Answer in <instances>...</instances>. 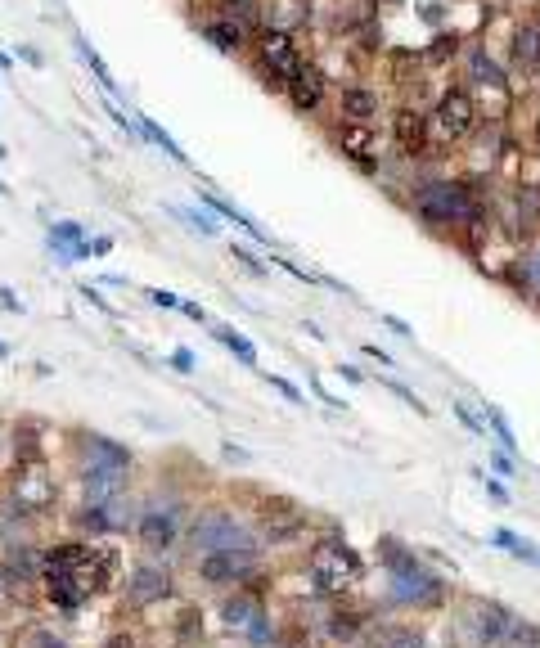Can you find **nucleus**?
<instances>
[{
	"instance_id": "nucleus-1",
	"label": "nucleus",
	"mask_w": 540,
	"mask_h": 648,
	"mask_svg": "<svg viewBox=\"0 0 540 648\" xmlns=\"http://www.w3.org/2000/svg\"><path fill=\"white\" fill-rule=\"evenodd\" d=\"M509 626H513V612L504 608L500 599L473 594V599H464L455 612H450L446 644L450 648H495Z\"/></svg>"
},
{
	"instance_id": "nucleus-2",
	"label": "nucleus",
	"mask_w": 540,
	"mask_h": 648,
	"mask_svg": "<svg viewBox=\"0 0 540 648\" xmlns=\"http://www.w3.org/2000/svg\"><path fill=\"white\" fill-rule=\"evenodd\" d=\"M410 207L423 225H464L477 221V203L459 180H419L410 194Z\"/></svg>"
},
{
	"instance_id": "nucleus-3",
	"label": "nucleus",
	"mask_w": 540,
	"mask_h": 648,
	"mask_svg": "<svg viewBox=\"0 0 540 648\" xmlns=\"http://www.w3.org/2000/svg\"><path fill=\"white\" fill-rule=\"evenodd\" d=\"M189 545H194L198 554H221V549H257L261 540L252 536V531L243 527L234 513L203 509L194 518V527H189Z\"/></svg>"
},
{
	"instance_id": "nucleus-4",
	"label": "nucleus",
	"mask_w": 540,
	"mask_h": 648,
	"mask_svg": "<svg viewBox=\"0 0 540 648\" xmlns=\"http://www.w3.org/2000/svg\"><path fill=\"white\" fill-rule=\"evenodd\" d=\"M428 126H432V135H437L441 144L464 140V135L477 126V99H473V90H464V86L441 90L437 108H432V117H428Z\"/></svg>"
},
{
	"instance_id": "nucleus-5",
	"label": "nucleus",
	"mask_w": 540,
	"mask_h": 648,
	"mask_svg": "<svg viewBox=\"0 0 540 648\" xmlns=\"http://www.w3.org/2000/svg\"><path fill=\"white\" fill-rule=\"evenodd\" d=\"M302 68V54H297L293 45V32H284V27H266V32L257 36V72L266 86H284L293 72Z\"/></svg>"
},
{
	"instance_id": "nucleus-6",
	"label": "nucleus",
	"mask_w": 540,
	"mask_h": 648,
	"mask_svg": "<svg viewBox=\"0 0 540 648\" xmlns=\"http://www.w3.org/2000/svg\"><path fill=\"white\" fill-rule=\"evenodd\" d=\"M311 572L320 576L324 590H333V585L356 581V576H360V558L351 554V549L342 545L338 536H329V540H315V549H311Z\"/></svg>"
},
{
	"instance_id": "nucleus-7",
	"label": "nucleus",
	"mask_w": 540,
	"mask_h": 648,
	"mask_svg": "<svg viewBox=\"0 0 540 648\" xmlns=\"http://www.w3.org/2000/svg\"><path fill=\"white\" fill-rule=\"evenodd\" d=\"M306 531V513L297 509L288 495H270L266 504H261L257 513V536L261 540H275V545H284V540L302 536Z\"/></svg>"
},
{
	"instance_id": "nucleus-8",
	"label": "nucleus",
	"mask_w": 540,
	"mask_h": 648,
	"mask_svg": "<svg viewBox=\"0 0 540 648\" xmlns=\"http://www.w3.org/2000/svg\"><path fill=\"white\" fill-rule=\"evenodd\" d=\"M392 581V599L396 603H414V608H437L446 599V585L441 576H432L428 567H414V572H396L387 576Z\"/></svg>"
},
{
	"instance_id": "nucleus-9",
	"label": "nucleus",
	"mask_w": 540,
	"mask_h": 648,
	"mask_svg": "<svg viewBox=\"0 0 540 648\" xmlns=\"http://www.w3.org/2000/svg\"><path fill=\"white\" fill-rule=\"evenodd\" d=\"M509 68L518 77H536L540 72V9H531L509 36Z\"/></svg>"
},
{
	"instance_id": "nucleus-10",
	"label": "nucleus",
	"mask_w": 540,
	"mask_h": 648,
	"mask_svg": "<svg viewBox=\"0 0 540 648\" xmlns=\"http://www.w3.org/2000/svg\"><path fill=\"white\" fill-rule=\"evenodd\" d=\"M252 567H257V549H221V554H203L198 576L207 585H230L239 576H248Z\"/></svg>"
},
{
	"instance_id": "nucleus-11",
	"label": "nucleus",
	"mask_w": 540,
	"mask_h": 648,
	"mask_svg": "<svg viewBox=\"0 0 540 648\" xmlns=\"http://www.w3.org/2000/svg\"><path fill=\"white\" fill-rule=\"evenodd\" d=\"M171 594V572L167 567H153V563H140L131 576H126V599L135 608H149V603L167 599Z\"/></svg>"
},
{
	"instance_id": "nucleus-12",
	"label": "nucleus",
	"mask_w": 540,
	"mask_h": 648,
	"mask_svg": "<svg viewBox=\"0 0 540 648\" xmlns=\"http://www.w3.org/2000/svg\"><path fill=\"white\" fill-rule=\"evenodd\" d=\"M428 117L419 113V108H396L392 113V135H396V149L405 153V158H423L428 153Z\"/></svg>"
},
{
	"instance_id": "nucleus-13",
	"label": "nucleus",
	"mask_w": 540,
	"mask_h": 648,
	"mask_svg": "<svg viewBox=\"0 0 540 648\" xmlns=\"http://www.w3.org/2000/svg\"><path fill=\"white\" fill-rule=\"evenodd\" d=\"M284 95L297 113H315V108L324 104V72L315 68V63H302V68L284 81Z\"/></svg>"
},
{
	"instance_id": "nucleus-14",
	"label": "nucleus",
	"mask_w": 540,
	"mask_h": 648,
	"mask_svg": "<svg viewBox=\"0 0 540 648\" xmlns=\"http://www.w3.org/2000/svg\"><path fill=\"white\" fill-rule=\"evenodd\" d=\"M338 149L347 153L360 167H374L378 162V131L369 122H342L338 126Z\"/></svg>"
},
{
	"instance_id": "nucleus-15",
	"label": "nucleus",
	"mask_w": 540,
	"mask_h": 648,
	"mask_svg": "<svg viewBox=\"0 0 540 648\" xmlns=\"http://www.w3.org/2000/svg\"><path fill=\"white\" fill-rule=\"evenodd\" d=\"M135 536H140V545H149V549H171L176 545V513L144 509L140 522H135Z\"/></svg>"
},
{
	"instance_id": "nucleus-16",
	"label": "nucleus",
	"mask_w": 540,
	"mask_h": 648,
	"mask_svg": "<svg viewBox=\"0 0 540 648\" xmlns=\"http://www.w3.org/2000/svg\"><path fill=\"white\" fill-rule=\"evenodd\" d=\"M338 108H342V122H374L378 117V95L369 86H342Z\"/></svg>"
},
{
	"instance_id": "nucleus-17",
	"label": "nucleus",
	"mask_w": 540,
	"mask_h": 648,
	"mask_svg": "<svg viewBox=\"0 0 540 648\" xmlns=\"http://www.w3.org/2000/svg\"><path fill=\"white\" fill-rule=\"evenodd\" d=\"M5 563L14 567V572H23L27 581H32V576H45V554H41V549H32L27 540H9Z\"/></svg>"
},
{
	"instance_id": "nucleus-18",
	"label": "nucleus",
	"mask_w": 540,
	"mask_h": 648,
	"mask_svg": "<svg viewBox=\"0 0 540 648\" xmlns=\"http://www.w3.org/2000/svg\"><path fill=\"white\" fill-rule=\"evenodd\" d=\"M513 288L531 302H540V248H527L518 257V275H513Z\"/></svg>"
},
{
	"instance_id": "nucleus-19",
	"label": "nucleus",
	"mask_w": 540,
	"mask_h": 648,
	"mask_svg": "<svg viewBox=\"0 0 540 648\" xmlns=\"http://www.w3.org/2000/svg\"><path fill=\"white\" fill-rule=\"evenodd\" d=\"M378 558H383V567H387L392 576H396V572H414V567H423L419 558H414V549H405L396 536H383V540H378Z\"/></svg>"
},
{
	"instance_id": "nucleus-20",
	"label": "nucleus",
	"mask_w": 540,
	"mask_h": 648,
	"mask_svg": "<svg viewBox=\"0 0 540 648\" xmlns=\"http://www.w3.org/2000/svg\"><path fill=\"white\" fill-rule=\"evenodd\" d=\"M261 612V599L252 590H239L234 599H225L221 603V617L230 621V626H252V617Z\"/></svg>"
},
{
	"instance_id": "nucleus-21",
	"label": "nucleus",
	"mask_w": 540,
	"mask_h": 648,
	"mask_svg": "<svg viewBox=\"0 0 540 648\" xmlns=\"http://www.w3.org/2000/svg\"><path fill=\"white\" fill-rule=\"evenodd\" d=\"M207 41L225 54H239L243 50V27L234 23V18H212V23H207Z\"/></svg>"
},
{
	"instance_id": "nucleus-22",
	"label": "nucleus",
	"mask_w": 540,
	"mask_h": 648,
	"mask_svg": "<svg viewBox=\"0 0 540 648\" xmlns=\"http://www.w3.org/2000/svg\"><path fill=\"white\" fill-rule=\"evenodd\" d=\"M369 648H423V635L410 626H383Z\"/></svg>"
},
{
	"instance_id": "nucleus-23",
	"label": "nucleus",
	"mask_w": 540,
	"mask_h": 648,
	"mask_svg": "<svg viewBox=\"0 0 540 648\" xmlns=\"http://www.w3.org/2000/svg\"><path fill=\"white\" fill-rule=\"evenodd\" d=\"M495 648H540V626H531V621H513Z\"/></svg>"
},
{
	"instance_id": "nucleus-24",
	"label": "nucleus",
	"mask_w": 540,
	"mask_h": 648,
	"mask_svg": "<svg viewBox=\"0 0 540 648\" xmlns=\"http://www.w3.org/2000/svg\"><path fill=\"white\" fill-rule=\"evenodd\" d=\"M104 522L108 527H131V522H140V509H135V500H126V495H117V500L104 504Z\"/></svg>"
},
{
	"instance_id": "nucleus-25",
	"label": "nucleus",
	"mask_w": 540,
	"mask_h": 648,
	"mask_svg": "<svg viewBox=\"0 0 540 648\" xmlns=\"http://www.w3.org/2000/svg\"><path fill=\"white\" fill-rule=\"evenodd\" d=\"M212 333H216V338H221V342H225V347H230V351H234V356H239V360H243V365H257V347H252V342H248V338H243V333H234V329H225V324H212Z\"/></svg>"
},
{
	"instance_id": "nucleus-26",
	"label": "nucleus",
	"mask_w": 540,
	"mask_h": 648,
	"mask_svg": "<svg viewBox=\"0 0 540 648\" xmlns=\"http://www.w3.org/2000/svg\"><path fill=\"white\" fill-rule=\"evenodd\" d=\"M329 639H356V617L351 612H329Z\"/></svg>"
},
{
	"instance_id": "nucleus-27",
	"label": "nucleus",
	"mask_w": 540,
	"mask_h": 648,
	"mask_svg": "<svg viewBox=\"0 0 540 648\" xmlns=\"http://www.w3.org/2000/svg\"><path fill=\"white\" fill-rule=\"evenodd\" d=\"M486 419H491V428H495V437H500V446L513 455V450H518V441H513V432H509V419H504V414L495 410V405H486Z\"/></svg>"
},
{
	"instance_id": "nucleus-28",
	"label": "nucleus",
	"mask_w": 540,
	"mask_h": 648,
	"mask_svg": "<svg viewBox=\"0 0 540 648\" xmlns=\"http://www.w3.org/2000/svg\"><path fill=\"white\" fill-rule=\"evenodd\" d=\"M18 648H68L63 639H54L50 630H27L23 639H18Z\"/></svg>"
},
{
	"instance_id": "nucleus-29",
	"label": "nucleus",
	"mask_w": 540,
	"mask_h": 648,
	"mask_svg": "<svg viewBox=\"0 0 540 648\" xmlns=\"http://www.w3.org/2000/svg\"><path fill=\"white\" fill-rule=\"evenodd\" d=\"M77 50H81V59H86V63H90V72H95V77H99V81H104V86H108V90H113V77H108V68H104V59H99V54H95V50H90V45H86V41H77Z\"/></svg>"
},
{
	"instance_id": "nucleus-30",
	"label": "nucleus",
	"mask_w": 540,
	"mask_h": 648,
	"mask_svg": "<svg viewBox=\"0 0 540 648\" xmlns=\"http://www.w3.org/2000/svg\"><path fill=\"white\" fill-rule=\"evenodd\" d=\"M140 126H144V135H149L153 144H162V149H167L171 158H180V149H176V144H171V135H167V131H158V126H153V122H140Z\"/></svg>"
},
{
	"instance_id": "nucleus-31",
	"label": "nucleus",
	"mask_w": 540,
	"mask_h": 648,
	"mask_svg": "<svg viewBox=\"0 0 540 648\" xmlns=\"http://www.w3.org/2000/svg\"><path fill=\"white\" fill-rule=\"evenodd\" d=\"M450 54H455V36H441V41H432L428 63H441V59H450Z\"/></svg>"
},
{
	"instance_id": "nucleus-32",
	"label": "nucleus",
	"mask_w": 540,
	"mask_h": 648,
	"mask_svg": "<svg viewBox=\"0 0 540 648\" xmlns=\"http://www.w3.org/2000/svg\"><path fill=\"white\" fill-rule=\"evenodd\" d=\"M491 468H495L500 477H513V473H518V468H513V459H509V450H495V455H491Z\"/></svg>"
},
{
	"instance_id": "nucleus-33",
	"label": "nucleus",
	"mask_w": 540,
	"mask_h": 648,
	"mask_svg": "<svg viewBox=\"0 0 540 648\" xmlns=\"http://www.w3.org/2000/svg\"><path fill=\"white\" fill-rule=\"evenodd\" d=\"M50 239H68V243H81V230L72 221H63V225H54L50 230Z\"/></svg>"
},
{
	"instance_id": "nucleus-34",
	"label": "nucleus",
	"mask_w": 540,
	"mask_h": 648,
	"mask_svg": "<svg viewBox=\"0 0 540 648\" xmlns=\"http://www.w3.org/2000/svg\"><path fill=\"white\" fill-rule=\"evenodd\" d=\"M477 477H482V486L491 491V500H495V504H509V491H504V486L495 482V477H486V473H477Z\"/></svg>"
},
{
	"instance_id": "nucleus-35",
	"label": "nucleus",
	"mask_w": 540,
	"mask_h": 648,
	"mask_svg": "<svg viewBox=\"0 0 540 648\" xmlns=\"http://www.w3.org/2000/svg\"><path fill=\"white\" fill-rule=\"evenodd\" d=\"M270 387H279V392H284V396H288V401H293V405H302V401H306V396L297 392V387L288 383V378H270Z\"/></svg>"
},
{
	"instance_id": "nucleus-36",
	"label": "nucleus",
	"mask_w": 540,
	"mask_h": 648,
	"mask_svg": "<svg viewBox=\"0 0 540 648\" xmlns=\"http://www.w3.org/2000/svg\"><path fill=\"white\" fill-rule=\"evenodd\" d=\"M171 365H176L180 374H189V369H194V351H189V347H176V356H171Z\"/></svg>"
},
{
	"instance_id": "nucleus-37",
	"label": "nucleus",
	"mask_w": 540,
	"mask_h": 648,
	"mask_svg": "<svg viewBox=\"0 0 540 648\" xmlns=\"http://www.w3.org/2000/svg\"><path fill=\"white\" fill-rule=\"evenodd\" d=\"M455 414H459V419H464V423H468V428H473V432H486V428H482V419H477L473 410H464V405H455Z\"/></svg>"
},
{
	"instance_id": "nucleus-38",
	"label": "nucleus",
	"mask_w": 540,
	"mask_h": 648,
	"mask_svg": "<svg viewBox=\"0 0 540 648\" xmlns=\"http://www.w3.org/2000/svg\"><path fill=\"white\" fill-rule=\"evenodd\" d=\"M108 648H140V639H135V635H113V639H108Z\"/></svg>"
},
{
	"instance_id": "nucleus-39",
	"label": "nucleus",
	"mask_w": 540,
	"mask_h": 648,
	"mask_svg": "<svg viewBox=\"0 0 540 648\" xmlns=\"http://www.w3.org/2000/svg\"><path fill=\"white\" fill-rule=\"evenodd\" d=\"M383 324H387V329H392V333H405V338H410V324H405V320H396V315H383Z\"/></svg>"
},
{
	"instance_id": "nucleus-40",
	"label": "nucleus",
	"mask_w": 540,
	"mask_h": 648,
	"mask_svg": "<svg viewBox=\"0 0 540 648\" xmlns=\"http://www.w3.org/2000/svg\"><path fill=\"white\" fill-rule=\"evenodd\" d=\"M149 302H158V306H180L176 297H171V293H162V288H153V293H149Z\"/></svg>"
},
{
	"instance_id": "nucleus-41",
	"label": "nucleus",
	"mask_w": 540,
	"mask_h": 648,
	"mask_svg": "<svg viewBox=\"0 0 540 648\" xmlns=\"http://www.w3.org/2000/svg\"><path fill=\"white\" fill-rule=\"evenodd\" d=\"M108 248H113V239H95V243H90V257H104Z\"/></svg>"
},
{
	"instance_id": "nucleus-42",
	"label": "nucleus",
	"mask_w": 540,
	"mask_h": 648,
	"mask_svg": "<svg viewBox=\"0 0 540 648\" xmlns=\"http://www.w3.org/2000/svg\"><path fill=\"white\" fill-rule=\"evenodd\" d=\"M180 311H185V315H194V320H207V315H203V306H198V302H180Z\"/></svg>"
},
{
	"instance_id": "nucleus-43",
	"label": "nucleus",
	"mask_w": 540,
	"mask_h": 648,
	"mask_svg": "<svg viewBox=\"0 0 540 648\" xmlns=\"http://www.w3.org/2000/svg\"><path fill=\"white\" fill-rule=\"evenodd\" d=\"M531 144L540 149V108H536V117H531Z\"/></svg>"
},
{
	"instance_id": "nucleus-44",
	"label": "nucleus",
	"mask_w": 540,
	"mask_h": 648,
	"mask_svg": "<svg viewBox=\"0 0 540 648\" xmlns=\"http://www.w3.org/2000/svg\"><path fill=\"white\" fill-rule=\"evenodd\" d=\"M0 356H9V347H5V342H0Z\"/></svg>"
},
{
	"instance_id": "nucleus-45",
	"label": "nucleus",
	"mask_w": 540,
	"mask_h": 648,
	"mask_svg": "<svg viewBox=\"0 0 540 648\" xmlns=\"http://www.w3.org/2000/svg\"><path fill=\"white\" fill-rule=\"evenodd\" d=\"M0 194H9V189H5V180H0Z\"/></svg>"
},
{
	"instance_id": "nucleus-46",
	"label": "nucleus",
	"mask_w": 540,
	"mask_h": 648,
	"mask_svg": "<svg viewBox=\"0 0 540 648\" xmlns=\"http://www.w3.org/2000/svg\"><path fill=\"white\" fill-rule=\"evenodd\" d=\"M0 437H5V432H0Z\"/></svg>"
}]
</instances>
